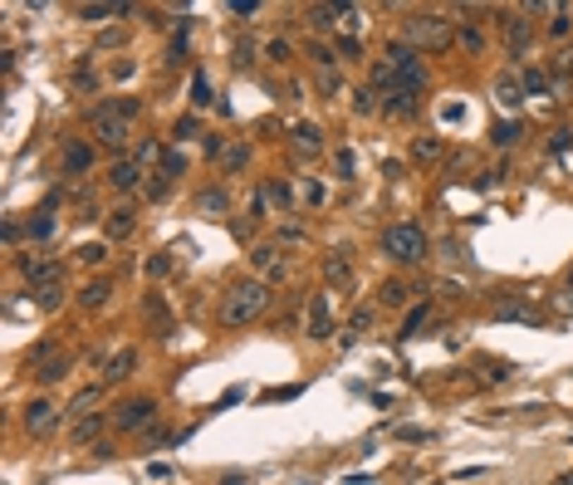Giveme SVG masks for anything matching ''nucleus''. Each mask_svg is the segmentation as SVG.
<instances>
[{"instance_id": "nucleus-1", "label": "nucleus", "mask_w": 573, "mask_h": 485, "mask_svg": "<svg viewBox=\"0 0 573 485\" xmlns=\"http://www.w3.org/2000/svg\"><path fill=\"white\" fill-rule=\"evenodd\" d=\"M402 44H412V49H431V54H441L446 44H451V20L441 15V10H412L407 20H402Z\"/></svg>"}, {"instance_id": "nucleus-2", "label": "nucleus", "mask_w": 573, "mask_h": 485, "mask_svg": "<svg viewBox=\"0 0 573 485\" xmlns=\"http://www.w3.org/2000/svg\"><path fill=\"white\" fill-rule=\"evenodd\" d=\"M265 309H270V285H260V280H240V285H230L226 299H221V319H226L230 329L255 324Z\"/></svg>"}, {"instance_id": "nucleus-3", "label": "nucleus", "mask_w": 573, "mask_h": 485, "mask_svg": "<svg viewBox=\"0 0 573 485\" xmlns=\"http://www.w3.org/2000/svg\"><path fill=\"white\" fill-rule=\"evenodd\" d=\"M382 64L392 69V89H407V94H421V89H426V54H421V49L392 39V44L382 49Z\"/></svg>"}, {"instance_id": "nucleus-4", "label": "nucleus", "mask_w": 573, "mask_h": 485, "mask_svg": "<svg viewBox=\"0 0 573 485\" xmlns=\"http://www.w3.org/2000/svg\"><path fill=\"white\" fill-rule=\"evenodd\" d=\"M382 250H387L397 265H417V260H426V231H421L417 221H392V226L382 231Z\"/></svg>"}, {"instance_id": "nucleus-5", "label": "nucleus", "mask_w": 573, "mask_h": 485, "mask_svg": "<svg viewBox=\"0 0 573 485\" xmlns=\"http://www.w3.org/2000/svg\"><path fill=\"white\" fill-rule=\"evenodd\" d=\"M89 128H94V142H98V147H108V152H118V157H123V147L133 142V123H128V118H118L108 103L94 108Z\"/></svg>"}, {"instance_id": "nucleus-6", "label": "nucleus", "mask_w": 573, "mask_h": 485, "mask_svg": "<svg viewBox=\"0 0 573 485\" xmlns=\"http://www.w3.org/2000/svg\"><path fill=\"white\" fill-rule=\"evenodd\" d=\"M30 368H35V378H39V383H64V378H69V368H74V358H69L64 348L35 343V348H30Z\"/></svg>"}, {"instance_id": "nucleus-7", "label": "nucleus", "mask_w": 573, "mask_h": 485, "mask_svg": "<svg viewBox=\"0 0 573 485\" xmlns=\"http://www.w3.org/2000/svg\"><path fill=\"white\" fill-rule=\"evenodd\" d=\"M309 64H314V79H319V94H338L343 89V74H338V49L328 44H309Z\"/></svg>"}, {"instance_id": "nucleus-8", "label": "nucleus", "mask_w": 573, "mask_h": 485, "mask_svg": "<svg viewBox=\"0 0 573 485\" xmlns=\"http://www.w3.org/2000/svg\"><path fill=\"white\" fill-rule=\"evenodd\" d=\"M152 417H157V402L152 397H128V402L113 407V426L118 431H142Z\"/></svg>"}, {"instance_id": "nucleus-9", "label": "nucleus", "mask_w": 573, "mask_h": 485, "mask_svg": "<svg viewBox=\"0 0 573 485\" xmlns=\"http://www.w3.org/2000/svg\"><path fill=\"white\" fill-rule=\"evenodd\" d=\"M20 422H25L30 436H49V431L59 426V407H54L49 397H35V402H25V417H20Z\"/></svg>"}, {"instance_id": "nucleus-10", "label": "nucleus", "mask_w": 573, "mask_h": 485, "mask_svg": "<svg viewBox=\"0 0 573 485\" xmlns=\"http://www.w3.org/2000/svg\"><path fill=\"white\" fill-rule=\"evenodd\" d=\"M289 147H294L299 157H319V152H324V128H319V123H294V128H289Z\"/></svg>"}, {"instance_id": "nucleus-11", "label": "nucleus", "mask_w": 573, "mask_h": 485, "mask_svg": "<svg viewBox=\"0 0 573 485\" xmlns=\"http://www.w3.org/2000/svg\"><path fill=\"white\" fill-rule=\"evenodd\" d=\"M324 285H328V290H348V285H353V260H348V250H328V255H324Z\"/></svg>"}, {"instance_id": "nucleus-12", "label": "nucleus", "mask_w": 573, "mask_h": 485, "mask_svg": "<svg viewBox=\"0 0 573 485\" xmlns=\"http://www.w3.org/2000/svg\"><path fill=\"white\" fill-rule=\"evenodd\" d=\"M142 172H147V167H142L137 157H118L113 172H108V182H113V192H137V187H142Z\"/></svg>"}, {"instance_id": "nucleus-13", "label": "nucleus", "mask_w": 573, "mask_h": 485, "mask_svg": "<svg viewBox=\"0 0 573 485\" xmlns=\"http://www.w3.org/2000/svg\"><path fill=\"white\" fill-rule=\"evenodd\" d=\"M500 25H505V44H510L515 54H524V49H529V39H534V25H529L524 15H505Z\"/></svg>"}, {"instance_id": "nucleus-14", "label": "nucleus", "mask_w": 573, "mask_h": 485, "mask_svg": "<svg viewBox=\"0 0 573 485\" xmlns=\"http://www.w3.org/2000/svg\"><path fill=\"white\" fill-rule=\"evenodd\" d=\"M59 167H64V177H84V172L94 167V147H89V142H69L64 157H59Z\"/></svg>"}, {"instance_id": "nucleus-15", "label": "nucleus", "mask_w": 573, "mask_h": 485, "mask_svg": "<svg viewBox=\"0 0 573 485\" xmlns=\"http://www.w3.org/2000/svg\"><path fill=\"white\" fill-rule=\"evenodd\" d=\"M113 412H89V417H74L69 422V436H74V446H89L98 431H103V422H108Z\"/></svg>"}, {"instance_id": "nucleus-16", "label": "nucleus", "mask_w": 573, "mask_h": 485, "mask_svg": "<svg viewBox=\"0 0 573 485\" xmlns=\"http://www.w3.org/2000/svg\"><path fill=\"white\" fill-rule=\"evenodd\" d=\"M333 333V319H328V294H314L309 299V338H328Z\"/></svg>"}, {"instance_id": "nucleus-17", "label": "nucleus", "mask_w": 573, "mask_h": 485, "mask_svg": "<svg viewBox=\"0 0 573 485\" xmlns=\"http://www.w3.org/2000/svg\"><path fill=\"white\" fill-rule=\"evenodd\" d=\"M495 103H500L505 113H515V108L524 103V84H519L515 74H500V79H495Z\"/></svg>"}, {"instance_id": "nucleus-18", "label": "nucleus", "mask_w": 573, "mask_h": 485, "mask_svg": "<svg viewBox=\"0 0 573 485\" xmlns=\"http://www.w3.org/2000/svg\"><path fill=\"white\" fill-rule=\"evenodd\" d=\"M133 368H137V353H133V348H118V353L103 363V383H123V378H133Z\"/></svg>"}, {"instance_id": "nucleus-19", "label": "nucleus", "mask_w": 573, "mask_h": 485, "mask_svg": "<svg viewBox=\"0 0 573 485\" xmlns=\"http://www.w3.org/2000/svg\"><path fill=\"white\" fill-rule=\"evenodd\" d=\"M382 113H392V118H412V113H417V94H407V89H387V94H382Z\"/></svg>"}, {"instance_id": "nucleus-20", "label": "nucleus", "mask_w": 573, "mask_h": 485, "mask_svg": "<svg viewBox=\"0 0 573 485\" xmlns=\"http://www.w3.org/2000/svg\"><path fill=\"white\" fill-rule=\"evenodd\" d=\"M103 235H108V240H128V235H133V211H128V206L108 211V221H103Z\"/></svg>"}, {"instance_id": "nucleus-21", "label": "nucleus", "mask_w": 573, "mask_h": 485, "mask_svg": "<svg viewBox=\"0 0 573 485\" xmlns=\"http://www.w3.org/2000/svg\"><path fill=\"white\" fill-rule=\"evenodd\" d=\"M519 84H524V98H549V94H554V79H549L544 69H524V74H519Z\"/></svg>"}, {"instance_id": "nucleus-22", "label": "nucleus", "mask_w": 573, "mask_h": 485, "mask_svg": "<svg viewBox=\"0 0 573 485\" xmlns=\"http://www.w3.org/2000/svg\"><path fill=\"white\" fill-rule=\"evenodd\" d=\"M250 265L280 275V270H285V255H280V245H255V250H250Z\"/></svg>"}, {"instance_id": "nucleus-23", "label": "nucleus", "mask_w": 573, "mask_h": 485, "mask_svg": "<svg viewBox=\"0 0 573 485\" xmlns=\"http://www.w3.org/2000/svg\"><path fill=\"white\" fill-rule=\"evenodd\" d=\"M98 402H103V383H94V388H84V392H74L69 417H89V412H98Z\"/></svg>"}, {"instance_id": "nucleus-24", "label": "nucleus", "mask_w": 573, "mask_h": 485, "mask_svg": "<svg viewBox=\"0 0 573 485\" xmlns=\"http://www.w3.org/2000/svg\"><path fill=\"white\" fill-rule=\"evenodd\" d=\"M30 299H35L39 309H59V304H64V280H54V285H39V290H30Z\"/></svg>"}, {"instance_id": "nucleus-25", "label": "nucleus", "mask_w": 573, "mask_h": 485, "mask_svg": "<svg viewBox=\"0 0 573 485\" xmlns=\"http://www.w3.org/2000/svg\"><path fill=\"white\" fill-rule=\"evenodd\" d=\"M378 304L382 309H402V304H407V285H402V280H387L378 290Z\"/></svg>"}, {"instance_id": "nucleus-26", "label": "nucleus", "mask_w": 573, "mask_h": 485, "mask_svg": "<svg viewBox=\"0 0 573 485\" xmlns=\"http://www.w3.org/2000/svg\"><path fill=\"white\" fill-rule=\"evenodd\" d=\"M187 44H191V25L182 20V25H177V35H172V49H167V64H182V59H187Z\"/></svg>"}, {"instance_id": "nucleus-27", "label": "nucleus", "mask_w": 573, "mask_h": 485, "mask_svg": "<svg viewBox=\"0 0 573 485\" xmlns=\"http://www.w3.org/2000/svg\"><path fill=\"white\" fill-rule=\"evenodd\" d=\"M490 142H495V147H515V142H519V123H515V118H510V123H495V128H490Z\"/></svg>"}, {"instance_id": "nucleus-28", "label": "nucleus", "mask_w": 573, "mask_h": 485, "mask_svg": "<svg viewBox=\"0 0 573 485\" xmlns=\"http://www.w3.org/2000/svg\"><path fill=\"white\" fill-rule=\"evenodd\" d=\"M108 294H113V285H108V280H94L79 299H84V309H103V304H108Z\"/></svg>"}, {"instance_id": "nucleus-29", "label": "nucleus", "mask_w": 573, "mask_h": 485, "mask_svg": "<svg viewBox=\"0 0 573 485\" xmlns=\"http://www.w3.org/2000/svg\"><path fill=\"white\" fill-rule=\"evenodd\" d=\"M378 108H382V103H378V89H358V94H353V113H358V118H373Z\"/></svg>"}, {"instance_id": "nucleus-30", "label": "nucleus", "mask_w": 573, "mask_h": 485, "mask_svg": "<svg viewBox=\"0 0 573 485\" xmlns=\"http://www.w3.org/2000/svg\"><path fill=\"white\" fill-rule=\"evenodd\" d=\"M309 25H314V30L338 25V5H309Z\"/></svg>"}, {"instance_id": "nucleus-31", "label": "nucleus", "mask_w": 573, "mask_h": 485, "mask_svg": "<svg viewBox=\"0 0 573 485\" xmlns=\"http://www.w3.org/2000/svg\"><path fill=\"white\" fill-rule=\"evenodd\" d=\"M25 231H30V240H49V235H54V216H49V211H39V216H30V226H25Z\"/></svg>"}, {"instance_id": "nucleus-32", "label": "nucleus", "mask_w": 573, "mask_h": 485, "mask_svg": "<svg viewBox=\"0 0 573 485\" xmlns=\"http://www.w3.org/2000/svg\"><path fill=\"white\" fill-rule=\"evenodd\" d=\"M108 108H113V113H118V118H128V123H133V118H137V113H142V98L123 94V98H108Z\"/></svg>"}, {"instance_id": "nucleus-33", "label": "nucleus", "mask_w": 573, "mask_h": 485, "mask_svg": "<svg viewBox=\"0 0 573 485\" xmlns=\"http://www.w3.org/2000/svg\"><path fill=\"white\" fill-rule=\"evenodd\" d=\"M260 196H265V201H270L275 211H289V201H294L285 182H270V187H260Z\"/></svg>"}, {"instance_id": "nucleus-34", "label": "nucleus", "mask_w": 573, "mask_h": 485, "mask_svg": "<svg viewBox=\"0 0 573 485\" xmlns=\"http://www.w3.org/2000/svg\"><path fill=\"white\" fill-rule=\"evenodd\" d=\"M108 15H118V5H74V20H89V25L108 20Z\"/></svg>"}, {"instance_id": "nucleus-35", "label": "nucleus", "mask_w": 573, "mask_h": 485, "mask_svg": "<svg viewBox=\"0 0 573 485\" xmlns=\"http://www.w3.org/2000/svg\"><path fill=\"white\" fill-rule=\"evenodd\" d=\"M412 157H417V162H436V157H441V142H436V137H417V142H412Z\"/></svg>"}, {"instance_id": "nucleus-36", "label": "nucleus", "mask_w": 573, "mask_h": 485, "mask_svg": "<svg viewBox=\"0 0 573 485\" xmlns=\"http://www.w3.org/2000/svg\"><path fill=\"white\" fill-rule=\"evenodd\" d=\"M368 324H373V304H363V309H358V314L348 319V333H343V343H353V338H358V333L368 329Z\"/></svg>"}, {"instance_id": "nucleus-37", "label": "nucleus", "mask_w": 573, "mask_h": 485, "mask_svg": "<svg viewBox=\"0 0 573 485\" xmlns=\"http://www.w3.org/2000/svg\"><path fill=\"white\" fill-rule=\"evenodd\" d=\"M456 39H461V44L471 49V54H480V49H485V35H480V30H476V25H471V20H466V25L456 30Z\"/></svg>"}, {"instance_id": "nucleus-38", "label": "nucleus", "mask_w": 573, "mask_h": 485, "mask_svg": "<svg viewBox=\"0 0 573 485\" xmlns=\"http://www.w3.org/2000/svg\"><path fill=\"white\" fill-rule=\"evenodd\" d=\"M333 172H338V177H343V182H348V177H353V172H358V157H353V152H348V147H338V152H333Z\"/></svg>"}, {"instance_id": "nucleus-39", "label": "nucleus", "mask_w": 573, "mask_h": 485, "mask_svg": "<svg viewBox=\"0 0 573 485\" xmlns=\"http://www.w3.org/2000/svg\"><path fill=\"white\" fill-rule=\"evenodd\" d=\"M569 30H573V10H564V5H559V10H554V20H549V35H554V39H564Z\"/></svg>"}, {"instance_id": "nucleus-40", "label": "nucleus", "mask_w": 573, "mask_h": 485, "mask_svg": "<svg viewBox=\"0 0 573 485\" xmlns=\"http://www.w3.org/2000/svg\"><path fill=\"white\" fill-rule=\"evenodd\" d=\"M191 103H196V108L211 103V79H206V69H196V79H191Z\"/></svg>"}, {"instance_id": "nucleus-41", "label": "nucleus", "mask_w": 573, "mask_h": 485, "mask_svg": "<svg viewBox=\"0 0 573 485\" xmlns=\"http://www.w3.org/2000/svg\"><path fill=\"white\" fill-rule=\"evenodd\" d=\"M245 162H250V147H240V142H235V147H230V152L221 157V167H226V172H240Z\"/></svg>"}, {"instance_id": "nucleus-42", "label": "nucleus", "mask_w": 573, "mask_h": 485, "mask_svg": "<svg viewBox=\"0 0 573 485\" xmlns=\"http://www.w3.org/2000/svg\"><path fill=\"white\" fill-rule=\"evenodd\" d=\"M426 314H431V304H417V309L407 314V324H402V338H412V333H417V329L426 324Z\"/></svg>"}, {"instance_id": "nucleus-43", "label": "nucleus", "mask_w": 573, "mask_h": 485, "mask_svg": "<svg viewBox=\"0 0 573 485\" xmlns=\"http://www.w3.org/2000/svg\"><path fill=\"white\" fill-rule=\"evenodd\" d=\"M338 25L343 30H358L363 25V5H338Z\"/></svg>"}, {"instance_id": "nucleus-44", "label": "nucleus", "mask_w": 573, "mask_h": 485, "mask_svg": "<svg viewBox=\"0 0 573 485\" xmlns=\"http://www.w3.org/2000/svg\"><path fill=\"white\" fill-rule=\"evenodd\" d=\"M182 172H187V157H182V152H167V157H162V177L172 182V177H182Z\"/></svg>"}, {"instance_id": "nucleus-45", "label": "nucleus", "mask_w": 573, "mask_h": 485, "mask_svg": "<svg viewBox=\"0 0 573 485\" xmlns=\"http://www.w3.org/2000/svg\"><path fill=\"white\" fill-rule=\"evenodd\" d=\"M133 157H137L142 167H152V162H157V157H167V152H162V142H142V147H137Z\"/></svg>"}, {"instance_id": "nucleus-46", "label": "nucleus", "mask_w": 573, "mask_h": 485, "mask_svg": "<svg viewBox=\"0 0 573 485\" xmlns=\"http://www.w3.org/2000/svg\"><path fill=\"white\" fill-rule=\"evenodd\" d=\"M265 59H270V64H289V44L285 39H270V44H265Z\"/></svg>"}, {"instance_id": "nucleus-47", "label": "nucleus", "mask_w": 573, "mask_h": 485, "mask_svg": "<svg viewBox=\"0 0 573 485\" xmlns=\"http://www.w3.org/2000/svg\"><path fill=\"white\" fill-rule=\"evenodd\" d=\"M358 54H363L358 35H343V39H338V59H358Z\"/></svg>"}, {"instance_id": "nucleus-48", "label": "nucleus", "mask_w": 573, "mask_h": 485, "mask_svg": "<svg viewBox=\"0 0 573 485\" xmlns=\"http://www.w3.org/2000/svg\"><path fill=\"white\" fill-rule=\"evenodd\" d=\"M167 270H172V260H167V255H147V280H162Z\"/></svg>"}, {"instance_id": "nucleus-49", "label": "nucleus", "mask_w": 573, "mask_h": 485, "mask_svg": "<svg viewBox=\"0 0 573 485\" xmlns=\"http://www.w3.org/2000/svg\"><path fill=\"white\" fill-rule=\"evenodd\" d=\"M79 260H84V265H103V260H108V245H84Z\"/></svg>"}, {"instance_id": "nucleus-50", "label": "nucleus", "mask_w": 573, "mask_h": 485, "mask_svg": "<svg viewBox=\"0 0 573 485\" xmlns=\"http://www.w3.org/2000/svg\"><path fill=\"white\" fill-rule=\"evenodd\" d=\"M201 211H226V192H201Z\"/></svg>"}, {"instance_id": "nucleus-51", "label": "nucleus", "mask_w": 573, "mask_h": 485, "mask_svg": "<svg viewBox=\"0 0 573 485\" xmlns=\"http://www.w3.org/2000/svg\"><path fill=\"white\" fill-rule=\"evenodd\" d=\"M554 74H559V79L573 74V49H559V54H554Z\"/></svg>"}, {"instance_id": "nucleus-52", "label": "nucleus", "mask_w": 573, "mask_h": 485, "mask_svg": "<svg viewBox=\"0 0 573 485\" xmlns=\"http://www.w3.org/2000/svg\"><path fill=\"white\" fill-rule=\"evenodd\" d=\"M250 54H255V44L240 39V44H235V69H250Z\"/></svg>"}, {"instance_id": "nucleus-53", "label": "nucleus", "mask_w": 573, "mask_h": 485, "mask_svg": "<svg viewBox=\"0 0 573 485\" xmlns=\"http://www.w3.org/2000/svg\"><path fill=\"white\" fill-rule=\"evenodd\" d=\"M74 89H79V94H89V89H94V69H89V64H79V74H74Z\"/></svg>"}, {"instance_id": "nucleus-54", "label": "nucleus", "mask_w": 573, "mask_h": 485, "mask_svg": "<svg viewBox=\"0 0 573 485\" xmlns=\"http://www.w3.org/2000/svg\"><path fill=\"white\" fill-rule=\"evenodd\" d=\"M196 133H201V123H196V118H177V137H196Z\"/></svg>"}, {"instance_id": "nucleus-55", "label": "nucleus", "mask_w": 573, "mask_h": 485, "mask_svg": "<svg viewBox=\"0 0 573 485\" xmlns=\"http://www.w3.org/2000/svg\"><path fill=\"white\" fill-rule=\"evenodd\" d=\"M255 10H260L255 0H235V5H230V15H240V20H245V15H255Z\"/></svg>"}, {"instance_id": "nucleus-56", "label": "nucleus", "mask_w": 573, "mask_h": 485, "mask_svg": "<svg viewBox=\"0 0 573 485\" xmlns=\"http://www.w3.org/2000/svg\"><path fill=\"white\" fill-rule=\"evenodd\" d=\"M485 368H490V378H495V383H505V378H510V373H515V368H510V363H485Z\"/></svg>"}, {"instance_id": "nucleus-57", "label": "nucleus", "mask_w": 573, "mask_h": 485, "mask_svg": "<svg viewBox=\"0 0 573 485\" xmlns=\"http://www.w3.org/2000/svg\"><path fill=\"white\" fill-rule=\"evenodd\" d=\"M304 201H314V206H319V201H324V187H319V182H304Z\"/></svg>"}, {"instance_id": "nucleus-58", "label": "nucleus", "mask_w": 573, "mask_h": 485, "mask_svg": "<svg viewBox=\"0 0 573 485\" xmlns=\"http://www.w3.org/2000/svg\"><path fill=\"white\" fill-rule=\"evenodd\" d=\"M397 436H402V441H426V431H421V426H402Z\"/></svg>"}, {"instance_id": "nucleus-59", "label": "nucleus", "mask_w": 573, "mask_h": 485, "mask_svg": "<svg viewBox=\"0 0 573 485\" xmlns=\"http://www.w3.org/2000/svg\"><path fill=\"white\" fill-rule=\"evenodd\" d=\"M573 147V133H554V152H569Z\"/></svg>"}]
</instances>
